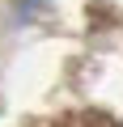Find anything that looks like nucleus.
<instances>
[{
  "label": "nucleus",
  "instance_id": "f257e3e1",
  "mask_svg": "<svg viewBox=\"0 0 123 127\" xmlns=\"http://www.w3.org/2000/svg\"><path fill=\"white\" fill-rule=\"evenodd\" d=\"M42 127H119V123L106 119L102 110H77V114H59V119H51Z\"/></svg>",
  "mask_w": 123,
  "mask_h": 127
}]
</instances>
